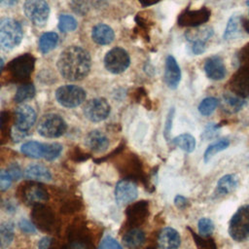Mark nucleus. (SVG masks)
<instances>
[{
  "label": "nucleus",
  "instance_id": "1",
  "mask_svg": "<svg viewBox=\"0 0 249 249\" xmlns=\"http://www.w3.org/2000/svg\"><path fill=\"white\" fill-rule=\"evenodd\" d=\"M56 66L64 79L79 81L89 72L90 56L83 48L70 46L61 52Z\"/></svg>",
  "mask_w": 249,
  "mask_h": 249
},
{
  "label": "nucleus",
  "instance_id": "2",
  "mask_svg": "<svg viewBox=\"0 0 249 249\" xmlns=\"http://www.w3.org/2000/svg\"><path fill=\"white\" fill-rule=\"evenodd\" d=\"M21 25L13 18L0 21V49L10 51L16 48L22 39Z\"/></svg>",
  "mask_w": 249,
  "mask_h": 249
},
{
  "label": "nucleus",
  "instance_id": "3",
  "mask_svg": "<svg viewBox=\"0 0 249 249\" xmlns=\"http://www.w3.org/2000/svg\"><path fill=\"white\" fill-rule=\"evenodd\" d=\"M229 234L237 242L249 239V204L239 207L232 215L229 224Z\"/></svg>",
  "mask_w": 249,
  "mask_h": 249
},
{
  "label": "nucleus",
  "instance_id": "4",
  "mask_svg": "<svg viewBox=\"0 0 249 249\" xmlns=\"http://www.w3.org/2000/svg\"><path fill=\"white\" fill-rule=\"evenodd\" d=\"M67 129L64 120L56 114L44 115L37 126L40 135L47 138H57L65 133Z\"/></svg>",
  "mask_w": 249,
  "mask_h": 249
},
{
  "label": "nucleus",
  "instance_id": "5",
  "mask_svg": "<svg viewBox=\"0 0 249 249\" xmlns=\"http://www.w3.org/2000/svg\"><path fill=\"white\" fill-rule=\"evenodd\" d=\"M55 98L59 104L66 108L77 107L86 99V91L75 85L59 87L55 91Z\"/></svg>",
  "mask_w": 249,
  "mask_h": 249
},
{
  "label": "nucleus",
  "instance_id": "6",
  "mask_svg": "<svg viewBox=\"0 0 249 249\" xmlns=\"http://www.w3.org/2000/svg\"><path fill=\"white\" fill-rule=\"evenodd\" d=\"M23 10L26 18L37 26H43L48 20L50 7L45 0H25Z\"/></svg>",
  "mask_w": 249,
  "mask_h": 249
},
{
  "label": "nucleus",
  "instance_id": "7",
  "mask_svg": "<svg viewBox=\"0 0 249 249\" xmlns=\"http://www.w3.org/2000/svg\"><path fill=\"white\" fill-rule=\"evenodd\" d=\"M129 55L122 48H113L104 56V66L113 74L124 72L129 66Z\"/></svg>",
  "mask_w": 249,
  "mask_h": 249
},
{
  "label": "nucleus",
  "instance_id": "8",
  "mask_svg": "<svg viewBox=\"0 0 249 249\" xmlns=\"http://www.w3.org/2000/svg\"><path fill=\"white\" fill-rule=\"evenodd\" d=\"M36 117V112L31 106L21 105L18 107L15 111L13 129L26 135L28 130L34 125Z\"/></svg>",
  "mask_w": 249,
  "mask_h": 249
},
{
  "label": "nucleus",
  "instance_id": "9",
  "mask_svg": "<svg viewBox=\"0 0 249 249\" xmlns=\"http://www.w3.org/2000/svg\"><path fill=\"white\" fill-rule=\"evenodd\" d=\"M84 114L88 120L98 123L105 120L109 116L110 105L104 98H93L85 105Z\"/></svg>",
  "mask_w": 249,
  "mask_h": 249
},
{
  "label": "nucleus",
  "instance_id": "10",
  "mask_svg": "<svg viewBox=\"0 0 249 249\" xmlns=\"http://www.w3.org/2000/svg\"><path fill=\"white\" fill-rule=\"evenodd\" d=\"M33 224L44 231H52L55 228V217L49 207L38 204L35 205L32 212Z\"/></svg>",
  "mask_w": 249,
  "mask_h": 249
},
{
  "label": "nucleus",
  "instance_id": "11",
  "mask_svg": "<svg viewBox=\"0 0 249 249\" xmlns=\"http://www.w3.org/2000/svg\"><path fill=\"white\" fill-rule=\"evenodd\" d=\"M34 58L29 53H25L15 58L10 63V70L15 79L23 81L29 77L34 68Z\"/></svg>",
  "mask_w": 249,
  "mask_h": 249
},
{
  "label": "nucleus",
  "instance_id": "12",
  "mask_svg": "<svg viewBox=\"0 0 249 249\" xmlns=\"http://www.w3.org/2000/svg\"><path fill=\"white\" fill-rule=\"evenodd\" d=\"M231 90L242 98L249 96V64L243 65L231 77Z\"/></svg>",
  "mask_w": 249,
  "mask_h": 249
},
{
  "label": "nucleus",
  "instance_id": "13",
  "mask_svg": "<svg viewBox=\"0 0 249 249\" xmlns=\"http://www.w3.org/2000/svg\"><path fill=\"white\" fill-rule=\"evenodd\" d=\"M21 196L25 203L28 205L43 204L49 199L47 190L38 183H29L22 188Z\"/></svg>",
  "mask_w": 249,
  "mask_h": 249
},
{
  "label": "nucleus",
  "instance_id": "14",
  "mask_svg": "<svg viewBox=\"0 0 249 249\" xmlns=\"http://www.w3.org/2000/svg\"><path fill=\"white\" fill-rule=\"evenodd\" d=\"M210 11L207 8L198 10H187L179 16L178 24L181 26L197 27L206 22L210 18Z\"/></svg>",
  "mask_w": 249,
  "mask_h": 249
},
{
  "label": "nucleus",
  "instance_id": "15",
  "mask_svg": "<svg viewBox=\"0 0 249 249\" xmlns=\"http://www.w3.org/2000/svg\"><path fill=\"white\" fill-rule=\"evenodd\" d=\"M138 190L136 185L129 179H124L116 185L115 196L116 200L120 205H125L136 199Z\"/></svg>",
  "mask_w": 249,
  "mask_h": 249
},
{
  "label": "nucleus",
  "instance_id": "16",
  "mask_svg": "<svg viewBox=\"0 0 249 249\" xmlns=\"http://www.w3.org/2000/svg\"><path fill=\"white\" fill-rule=\"evenodd\" d=\"M181 81V70L172 55H168L165 59V70H164V82L169 89H176Z\"/></svg>",
  "mask_w": 249,
  "mask_h": 249
},
{
  "label": "nucleus",
  "instance_id": "17",
  "mask_svg": "<svg viewBox=\"0 0 249 249\" xmlns=\"http://www.w3.org/2000/svg\"><path fill=\"white\" fill-rule=\"evenodd\" d=\"M204 71L206 76L214 81L222 80L226 76V67L223 59L219 55H212L206 59Z\"/></svg>",
  "mask_w": 249,
  "mask_h": 249
},
{
  "label": "nucleus",
  "instance_id": "18",
  "mask_svg": "<svg viewBox=\"0 0 249 249\" xmlns=\"http://www.w3.org/2000/svg\"><path fill=\"white\" fill-rule=\"evenodd\" d=\"M181 243L179 232L173 228L166 227L160 231L158 237L160 249H178Z\"/></svg>",
  "mask_w": 249,
  "mask_h": 249
},
{
  "label": "nucleus",
  "instance_id": "19",
  "mask_svg": "<svg viewBox=\"0 0 249 249\" xmlns=\"http://www.w3.org/2000/svg\"><path fill=\"white\" fill-rule=\"evenodd\" d=\"M149 205L147 201H139L130 205L126 210V216L128 223L137 226L144 222L148 216Z\"/></svg>",
  "mask_w": 249,
  "mask_h": 249
},
{
  "label": "nucleus",
  "instance_id": "20",
  "mask_svg": "<svg viewBox=\"0 0 249 249\" xmlns=\"http://www.w3.org/2000/svg\"><path fill=\"white\" fill-rule=\"evenodd\" d=\"M86 146L96 153L105 151L109 146V140L107 136L99 130H92L88 133L85 139Z\"/></svg>",
  "mask_w": 249,
  "mask_h": 249
},
{
  "label": "nucleus",
  "instance_id": "21",
  "mask_svg": "<svg viewBox=\"0 0 249 249\" xmlns=\"http://www.w3.org/2000/svg\"><path fill=\"white\" fill-rule=\"evenodd\" d=\"M24 177L36 182H49L52 179V173L45 165L34 163L26 167Z\"/></svg>",
  "mask_w": 249,
  "mask_h": 249
},
{
  "label": "nucleus",
  "instance_id": "22",
  "mask_svg": "<svg viewBox=\"0 0 249 249\" xmlns=\"http://www.w3.org/2000/svg\"><path fill=\"white\" fill-rule=\"evenodd\" d=\"M91 37L93 41L98 45H108L113 42L115 33L113 29L104 23H98L93 26L91 31Z\"/></svg>",
  "mask_w": 249,
  "mask_h": 249
},
{
  "label": "nucleus",
  "instance_id": "23",
  "mask_svg": "<svg viewBox=\"0 0 249 249\" xmlns=\"http://www.w3.org/2000/svg\"><path fill=\"white\" fill-rule=\"evenodd\" d=\"M239 179L235 174H227L220 178L216 186V193L225 196L232 193L238 187Z\"/></svg>",
  "mask_w": 249,
  "mask_h": 249
},
{
  "label": "nucleus",
  "instance_id": "24",
  "mask_svg": "<svg viewBox=\"0 0 249 249\" xmlns=\"http://www.w3.org/2000/svg\"><path fill=\"white\" fill-rule=\"evenodd\" d=\"M145 241V233L142 230L138 228H133L129 230L123 237L124 244L130 249H135L140 247Z\"/></svg>",
  "mask_w": 249,
  "mask_h": 249
},
{
  "label": "nucleus",
  "instance_id": "25",
  "mask_svg": "<svg viewBox=\"0 0 249 249\" xmlns=\"http://www.w3.org/2000/svg\"><path fill=\"white\" fill-rule=\"evenodd\" d=\"M223 109L228 113H236L238 112L245 104V101L242 97L235 95L232 92H226L223 95Z\"/></svg>",
  "mask_w": 249,
  "mask_h": 249
},
{
  "label": "nucleus",
  "instance_id": "26",
  "mask_svg": "<svg viewBox=\"0 0 249 249\" xmlns=\"http://www.w3.org/2000/svg\"><path fill=\"white\" fill-rule=\"evenodd\" d=\"M243 29L242 18L238 15H232L228 21L227 27L224 33L225 40H232L240 34V30Z\"/></svg>",
  "mask_w": 249,
  "mask_h": 249
},
{
  "label": "nucleus",
  "instance_id": "27",
  "mask_svg": "<svg viewBox=\"0 0 249 249\" xmlns=\"http://www.w3.org/2000/svg\"><path fill=\"white\" fill-rule=\"evenodd\" d=\"M213 35V29L209 26L196 27L194 30H189L186 33V38L190 43L193 42H203L206 43Z\"/></svg>",
  "mask_w": 249,
  "mask_h": 249
},
{
  "label": "nucleus",
  "instance_id": "28",
  "mask_svg": "<svg viewBox=\"0 0 249 249\" xmlns=\"http://www.w3.org/2000/svg\"><path fill=\"white\" fill-rule=\"evenodd\" d=\"M20 151L25 156L32 159H41L44 156V143L28 141L21 145Z\"/></svg>",
  "mask_w": 249,
  "mask_h": 249
},
{
  "label": "nucleus",
  "instance_id": "29",
  "mask_svg": "<svg viewBox=\"0 0 249 249\" xmlns=\"http://www.w3.org/2000/svg\"><path fill=\"white\" fill-rule=\"evenodd\" d=\"M172 143L187 153H192L196 145L195 137L189 133H183L174 137Z\"/></svg>",
  "mask_w": 249,
  "mask_h": 249
},
{
  "label": "nucleus",
  "instance_id": "30",
  "mask_svg": "<svg viewBox=\"0 0 249 249\" xmlns=\"http://www.w3.org/2000/svg\"><path fill=\"white\" fill-rule=\"evenodd\" d=\"M58 43V35L54 32L44 33L39 40V49L41 53H47L53 50Z\"/></svg>",
  "mask_w": 249,
  "mask_h": 249
},
{
  "label": "nucleus",
  "instance_id": "31",
  "mask_svg": "<svg viewBox=\"0 0 249 249\" xmlns=\"http://www.w3.org/2000/svg\"><path fill=\"white\" fill-rule=\"evenodd\" d=\"M230 145V141L228 139H219L213 143H211L205 150L203 155V160L205 162H208L217 153L227 149Z\"/></svg>",
  "mask_w": 249,
  "mask_h": 249
},
{
  "label": "nucleus",
  "instance_id": "32",
  "mask_svg": "<svg viewBox=\"0 0 249 249\" xmlns=\"http://www.w3.org/2000/svg\"><path fill=\"white\" fill-rule=\"evenodd\" d=\"M14 239V226L10 222L0 225V248L5 249Z\"/></svg>",
  "mask_w": 249,
  "mask_h": 249
},
{
  "label": "nucleus",
  "instance_id": "33",
  "mask_svg": "<svg viewBox=\"0 0 249 249\" xmlns=\"http://www.w3.org/2000/svg\"><path fill=\"white\" fill-rule=\"evenodd\" d=\"M35 95V88L32 84L26 83L19 86L15 94V101L18 103L31 99Z\"/></svg>",
  "mask_w": 249,
  "mask_h": 249
},
{
  "label": "nucleus",
  "instance_id": "34",
  "mask_svg": "<svg viewBox=\"0 0 249 249\" xmlns=\"http://www.w3.org/2000/svg\"><path fill=\"white\" fill-rule=\"evenodd\" d=\"M65 249H94V247L85 235L74 234L73 238L69 239Z\"/></svg>",
  "mask_w": 249,
  "mask_h": 249
},
{
  "label": "nucleus",
  "instance_id": "35",
  "mask_svg": "<svg viewBox=\"0 0 249 249\" xmlns=\"http://www.w3.org/2000/svg\"><path fill=\"white\" fill-rule=\"evenodd\" d=\"M188 230L191 231L197 249H217V245L213 238H211L210 236H200L195 233L191 228H188Z\"/></svg>",
  "mask_w": 249,
  "mask_h": 249
},
{
  "label": "nucleus",
  "instance_id": "36",
  "mask_svg": "<svg viewBox=\"0 0 249 249\" xmlns=\"http://www.w3.org/2000/svg\"><path fill=\"white\" fill-rule=\"evenodd\" d=\"M62 151V146L59 143H44V156L47 160H53L59 157Z\"/></svg>",
  "mask_w": 249,
  "mask_h": 249
},
{
  "label": "nucleus",
  "instance_id": "37",
  "mask_svg": "<svg viewBox=\"0 0 249 249\" xmlns=\"http://www.w3.org/2000/svg\"><path fill=\"white\" fill-rule=\"evenodd\" d=\"M218 105V99L215 97H206L198 105V112L202 116H210Z\"/></svg>",
  "mask_w": 249,
  "mask_h": 249
},
{
  "label": "nucleus",
  "instance_id": "38",
  "mask_svg": "<svg viewBox=\"0 0 249 249\" xmlns=\"http://www.w3.org/2000/svg\"><path fill=\"white\" fill-rule=\"evenodd\" d=\"M77 28V20L69 15H61L58 20V29L61 32H70Z\"/></svg>",
  "mask_w": 249,
  "mask_h": 249
},
{
  "label": "nucleus",
  "instance_id": "39",
  "mask_svg": "<svg viewBox=\"0 0 249 249\" xmlns=\"http://www.w3.org/2000/svg\"><path fill=\"white\" fill-rule=\"evenodd\" d=\"M214 223L211 219L207 217L200 218L198 223H197V229H198V233L200 236H210L211 233L214 231Z\"/></svg>",
  "mask_w": 249,
  "mask_h": 249
},
{
  "label": "nucleus",
  "instance_id": "40",
  "mask_svg": "<svg viewBox=\"0 0 249 249\" xmlns=\"http://www.w3.org/2000/svg\"><path fill=\"white\" fill-rule=\"evenodd\" d=\"M98 249H123V247L115 238L108 235L102 239Z\"/></svg>",
  "mask_w": 249,
  "mask_h": 249
},
{
  "label": "nucleus",
  "instance_id": "41",
  "mask_svg": "<svg viewBox=\"0 0 249 249\" xmlns=\"http://www.w3.org/2000/svg\"><path fill=\"white\" fill-rule=\"evenodd\" d=\"M12 177L8 170L0 169V192L8 190L12 184Z\"/></svg>",
  "mask_w": 249,
  "mask_h": 249
},
{
  "label": "nucleus",
  "instance_id": "42",
  "mask_svg": "<svg viewBox=\"0 0 249 249\" xmlns=\"http://www.w3.org/2000/svg\"><path fill=\"white\" fill-rule=\"evenodd\" d=\"M19 225V228L21 229V231L23 232H26V233H33L35 232L36 231V227L34 224H32L30 221L26 220V219H21L18 223Z\"/></svg>",
  "mask_w": 249,
  "mask_h": 249
},
{
  "label": "nucleus",
  "instance_id": "43",
  "mask_svg": "<svg viewBox=\"0 0 249 249\" xmlns=\"http://www.w3.org/2000/svg\"><path fill=\"white\" fill-rule=\"evenodd\" d=\"M8 172H9V174L11 175V177H12L13 180H18V179L21 177V169H20V167H19L16 162H15V163H12V164L9 166Z\"/></svg>",
  "mask_w": 249,
  "mask_h": 249
},
{
  "label": "nucleus",
  "instance_id": "44",
  "mask_svg": "<svg viewBox=\"0 0 249 249\" xmlns=\"http://www.w3.org/2000/svg\"><path fill=\"white\" fill-rule=\"evenodd\" d=\"M190 44H191L192 52L195 54H200V53H204L205 50H206V43H203V42H193V43H190Z\"/></svg>",
  "mask_w": 249,
  "mask_h": 249
},
{
  "label": "nucleus",
  "instance_id": "45",
  "mask_svg": "<svg viewBox=\"0 0 249 249\" xmlns=\"http://www.w3.org/2000/svg\"><path fill=\"white\" fill-rule=\"evenodd\" d=\"M173 115H174V109L172 108L168 115H167V119H166V122H165V126H164V135H165V138L167 139L168 138V135L170 133V130H171V127H172V120H173Z\"/></svg>",
  "mask_w": 249,
  "mask_h": 249
},
{
  "label": "nucleus",
  "instance_id": "46",
  "mask_svg": "<svg viewBox=\"0 0 249 249\" xmlns=\"http://www.w3.org/2000/svg\"><path fill=\"white\" fill-rule=\"evenodd\" d=\"M174 204L179 209H185L189 205V201L185 196L181 195H177L174 198Z\"/></svg>",
  "mask_w": 249,
  "mask_h": 249
},
{
  "label": "nucleus",
  "instance_id": "47",
  "mask_svg": "<svg viewBox=\"0 0 249 249\" xmlns=\"http://www.w3.org/2000/svg\"><path fill=\"white\" fill-rule=\"evenodd\" d=\"M51 245H52V238L45 236L39 241L38 249H50Z\"/></svg>",
  "mask_w": 249,
  "mask_h": 249
},
{
  "label": "nucleus",
  "instance_id": "48",
  "mask_svg": "<svg viewBox=\"0 0 249 249\" xmlns=\"http://www.w3.org/2000/svg\"><path fill=\"white\" fill-rule=\"evenodd\" d=\"M216 131H217V126L211 124V125H209V126L205 129L203 135H204V137H206V138H212L214 135H216Z\"/></svg>",
  "mask_w": 249,
  "mask_h": 249
},
{
  "label": "nucleus",
  "instance_id": "49",
  "mask_svg": "<svg viewBox=\"0 0 249 249\" xmlns=\"http://www.w3.org/2000/svg\"><path fill=\"white\" fill-rule=\"evenodd\" d=\"M18 2V0H0V4L3 6H7V7H11L16 5Z\"/></svg>",
  "mask_w": 249,
  "mask_h": 249
},
{
  "label": "nucleus",
  "instance_id": "50",
  "mask_svg": "<svg viewBox=\"0 0 249 249\" xmlns=\"http://www.w3.org/2000/svg\"><path fill=\"white\" fill-rule=\"evenodd\" d=\"M143 5H152L154 3H157L159 0H139Z\"/></svg>",
  "mask_w": 249,
  "mask_h": 249
},
{
  "label": "nucleus",
  "instance_id": "51",
  "mask_svg": "<svg viewBox=\"0 0 249 249\" xmlns=\"http://www.w3.org/2000/svg\"><path fill=\"white\" fill-rule=\"evenodd\" d=\"M3 67H4V60L0 57V72L3 69Z\"/></svg>",
  "mask_w": 249,
  "mask_h": 249
},
{
  "label": "nucleus",
  "instance_id": "52",
  "mask_svg": "<svg viewBox=\"0 0 249 249\" xmlns=\"http://www.w3.org/2000/svg\"><path fill=\"white\" fill-rule=\"evenodd\" d=\"M246 4L249 6V0H247V1H246Z\"/></svg>",
  "mask_w": 249,
  "mask_h": 249
}]
</instances>
